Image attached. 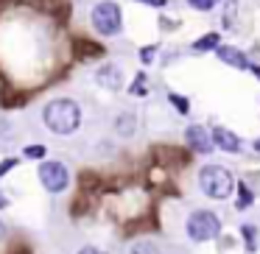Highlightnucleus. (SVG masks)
<instances>
[{
    "label": "nucleus",
    "mask_w": 260,
    "mask_h": 254,
    "mask_svg": "<svg viewBox=\"0 0 260 254\" xmlns=\"http://www.w3.org/2000/svg\"><path fill=\"white\" fill-rule=\"evenodd\" d=\"M42 120H45V126L53 131V134L68 137L81 126V106L76 101H70V98H56V101L45 103Z\"/></svg>",
    "instance_id": "f257e3e1"
},
{
    "label": "nucleus",
    "mask_w": 260,
    "mask_h": 254,
    "mask_svg": "<svg viewBox=\"0 0 260 254\" xmlns=\"http://www.w3.org/2000/svg\"><path fill=\"white\" fill-rule=\"evenodd\" d=\"M199 187H202L204 196L210 198H230L232 190H235V179H232V173L226 168H221V165H204L202 170H199Z\"/></svg>",
    "instance_id": "f03ea898"
},
{
    "label": "nucleus",
    "mask_w": 260,
    "mask_h": 254,
    "mask_svg": "<svg viewBox=\"0 0 260 254\" xmlns=\"http://www.w3.org/2000/svg\"><path fill=\"white\" fill-rule=\"evenodd\" d=\"M90 20H92V28L101 37H118L120 31H123V12H120V6L112 3V0L98 3V6L92 9Z\"/></svg>",
    "instance_id": "7ed1b4c3"
},
{
    "label": "nucleus",
    "mask_w": 260,
    "mask_h": 254,
    "mask_svg": "<svg viewBox=\"0 0 260 254\" xmlns=\"http://www.w3.org/2000/svg\"><path fill=\"white\" fill-rule=\"evenodd\" d=\"M187 229V237L196 243H204V240H215L221 235V218L210 209H196V212L187 218L185 224Z\"/></svg>",
    "instance_id": "20e7f679"
},
{
    "label": "nucleus",
    "mask_w": 260,
    "mask_h": 254,
    "mask_svg": "<svg viewBox=\"0 0 260 254\" xmlns=\"http://www.w3.org/2000/svg\"><path fill=\"white\" fill-rule=\"evenodd\" d=\"M40 182H42V187H45L48 193H62L64 187L70 185V173H68V168H64L62 162L48 159V162L40 165Z\"/></svg>",
    "instance_id": "39448f33"
},
{
    "label": "nucleus",
    "mask_w": 260,
    "mask_h": 254,
    "mask_svg": "<svg viewBox=\"0 0 260 254\" xmlns=\"http://www.w3.org/2000/svg\"><path fill=\"white\" fill-rule=\"evenodd\" d=\"M185 140H187V146H190L196 154H210V151L215 148V142H213V131H207L204 126H199V123L187 126Z\"/></svg>",
    "instance_id": "423d86ee"
},
{
    "label": "nucleus",
    "mask_w": 260,
    "mask_h": 254,
    "mask_svg": "<svg viewBox=\"0 0 260 254\" xmlns=\"http://www.w3.org/2000/svg\"><path fill=\"white\" fill-rule=\"evenodd\" d=\"M95 81L104 87V90L109 92H118L120 87H123V70L118 67V64H101V67L95 70Z\"/></svg>",
    "instance_id": "0eeeda50"
},
{
    "label": "nucleus",
    "mask_w": 260,
    "mask_h": 254,
    "mask_svg": "<svg viewBox=\"0 0 260 254\" xmlns=\"http://www.w3.org/2000/svg\"><path fill=\"white\" fill-rule=\"evenodd\" d=\"M213 142L221 148V151H226V154L241 151V140H238V134H232L230 129H224V126H215L213 129Z\"/></svg>",
    "instance_id": "6e6552de"
},
{
    "label": "nucleus",
    "mask_w": 260,
    "mask_h": 254,
    "mask_svg": "<svg viewBox=\"0 0 260 254\" xmlns=\"http://www.w3.org/2000/svg\"><path fill=\"white\" fill-rule=\"evenodd\" d=\"M215 53H218V59H221V62H224V64H232V67H238V70H249V67H252V64H249V59L243 56V53L238 51V48L221 45V48H218V51H215Z\"/></svg>",
    "instance_id": "1a4fd4ad"
},
{
    "label": "nucleus",
    "mask_w": 260,
    "mask_h": 254,
    "mask_svg": "<svg viewBox=\"0 0 260 254\" xmlns=\"http://www.w3.org/2000/svg\"><path fill=\"white\" fill-rule=\"evenodd\" d=\"M218 42H221V37L218 34H204V37H199L196 42H193V51H199V53H204V51H218Z\"/></svg>",
    "instance_id": "9d476101"
},
{
    "label": "nucleus",
    "mask_w": 260,
    "mask_h": 254,
    "mask_svg": "<svg viewBox=\"0 0 260 254\" xmlns=\"http://www.w3.org/2000/svg\"><path fill=\"white\" fill-rule=\"evenodd\" d=\"M115 129H118L123 137H132V134H135V115H129V112L120 115V118L115 120Z\"/></svg>",
    "instance_id": "9b49d317"
},
{
    "label": "nucleus",
    "mask_w": 260,
    "mask_h": 254,
    "mask_svg": "<svg viewBox=\"0 0 260 254\" xmlns=\"http://www.w3.org/2000/svg\"><path fill=\"white\" fill-rule=\"evenodd\" d=\"M129 92H132L135 98H146V95H148V79H146V76H143V73L137 76V79L132 81V90H129Z\"/></svg>",
    "instance_id": "f8f14e48"
},
{
    "label": "nucleus",
    "mask_w": 260,
    "mask_h": 254,
    "mask_svg": "<svg viewBox=\"0 0 260 254\" xmlns=\"http://www.w3.org/2000/svg\"><path fill=\"white\" fill-rule=\"evenodd\" d=\"M132 254H159V248L154 246V243L143 240V243H135V246H132Z\"/></svg>",
    "instance_id": "ddd939ff"
},
{
    "label": "nucleus",
    "mask_w": 260,
    "mask_h": 254,
    "mask_svg": "<svg viewBox=\"0 0 260 254\" xmlns=\"http://www.w3.org/2000/svg\"><path fill=\"white\" fill-rule=\"evenodd\" d=\"M23 157H28V159H42V157H45V146H25V148H23Z\"/></svg>",
    "instance_id": "4468645a"
},
{
    "label": "nucleus",
    "mask_w": 260,
    "mask_h": 254,
    "mask_svg": "<svg viewBox=\"0 0 260 254\" xmlns=\"http://www.w3.org/2000/svg\"><path fill=\"white\" fill-rule=\"evenodd\" d=\"M187 6L196 9V12H210L215 6V0H187Z\"/></svg>",
    "instance_id": "2eb2a0df"
},
{
    "label": "nucleus",
    "mask_w": 260,
    "mask_h": 254,
    "mask_svg": "<svg viewBox=\"0 0 260 254\" xmlns=\"http://www.w3.org/2000/svg\"><path fill=\"white\" fill-rule=\"evenodd\" d=\"M243 235H246V248L254 251V248H257V232H254L252 226H243Z\"/></svg>",
    "instance_id": "dca6fc26"
},
{
    "label": "nucleus",
    "mask_w": 260,
    "mask_h": 254,
    "mask_svg": "<svg viewBox=\"0 0 260 254\" xmlns=\"http://www.w3.org/2000/svg\"><path fill=\"white\" fill-rule=\"evenodd\" d=\"M168 101H171V103H174V106H176V109H179V112H182V115H187V112H190V103H187V101H185V98H179V95H171V98H168Z\"/></svg>",
    "instance_id": "f3484780"
},
{
    "label": "nucleus",
    "mask_w": 260,
    "mask_h": 254,
    "mask_svg": "<svg viewBox=\"0 0 260 254\" xmlns=\"http://www.w3.org/2000/svg\"><path fill=\"white\" fill-rule=\"evenodd\" d=\"M137 3H146V6H154V9H162V6H168V0H137Z\"/></svg>",
    "instance_id": "a211bd4d"
},
{
    "label": "nucleus",
    "mask_w": 260,
    "mask_h": 254,
    "mask_svg": "<svg viewBox=\"0 0 260 254\" xmlns=\"http://www.w3.org/2000/svg\"><path fill=\"white\" fill-rule=\"evenodd\" d=\"M14 165H17V159H6V162L0 165V176H3V173H9V170H12Z\"/></svg>",
    "instance_id": "6ab92c4d"
},
{
    "label": "nucleus",
    "mask_w": 260,
    "mask_h": 254,
    "mask_svg": "<svg viewBox=\"0 0 260 254\" xmlns=\"http://www.w3.org/2000/svg\"><path fill=\"white\" fill-rule=\"evenodd\" d=\"M140 59H143V62H151V59H154V48H146V51H140Z\"/></svg>",
    "instance_id": "aec40b11"
},
{
    "label": "nucleus",
    "mask_w": 260,
    "mask_h": 254,
    "mask_svg": "<svg viewBox=\"0 0 260 254\" xmlns=\"http://www.w3.org/2000/svg\"><path fill=\"white\" fill-rule=\"evenodd\" d=\"M79 254H107V251H101V248H95V246H84Z\"/></svg>",
    "instance_id": "412c9836"
},
{
    "label": "nucleus",
    "mask_w": 260,
    "mask_h": 254,
    "mask_svg": "<svg viewBox=\"0 0 260 254\" xmlns=\"http://www.w3.org/2000/svg\"><path fill=\"white\" fill-rule=\"evenodd\" d=\"M249 204V193H246V187H241V201H238V207H246Z\"/></svg>",
    "instance_id": "4be33fe9"
},
{
    "label": "nucleus",
    "mask_w": 260,
    "mask_h": 254,
    "mask_svg": "<svg viewBox=\"0 0 260 254\" xmlns=\"http://www.w3.org/2000/svg\"><path fill=\"white\" fill-rule=\"evenodd\" d=\"M252 148H254V151L260 154V140H254V142H252Z\"/></svg>",
    "instance_id": "5701e85b"
},
{
    "label": "nucleus",
    "mask_w": 260,
    "mask_h": 254,
    "mask_svg": "<svg viewBox=\"0 0 260 254\" xmlns=\"http://www.w3.org/2000/svg\"><path fill=\"white\" fill-rule=\"evenodd\" d=\"M249 70H252V73H254V76H257V79H260V67H254V64H252V67H249Z\"/></svg>",
    "instance_id": "b1692460"
},
{
    "label": "nucleus",
    "mask_w": 260,
    "mask_h": 254,
    "mask_svg": "<svg viewBox=\"0 0 260 254\" xmlns=\"http://www.w3.org/2000/svg\"><path fill=\"white\" fill-rule=\"evenodd\" d=\"M6 204H9V201H6V196H0V207H6Z\"/></svg>",
    "instance_id": "393cba45"
},
{
    "label": "nucleus",
    "mask_w": 260,
    "mask_h": 254,
    "mask_svg": "<svg viewBox=\"0 0 260 254\" xmlns=\"http://www.w3.org/2000/svg\"><path fill=\"white\" fill-rule=\"evenodd\" d=\"M0 237H3V226H0Z\"/></svg>",
    "instance_id": "a878e982"
}]
</instances>
